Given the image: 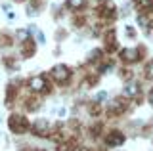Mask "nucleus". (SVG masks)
Masks as SVG:
<instances>
[{
  "label": "nucleus",
  "instance_id": "nucleus-2",
  "mask_svg": "<svg viewBox=\"0 0 153 151\" xmlns=\"http://www.w3.org/2000/svg\"><path fill=\"white\" fill-rule=\"evenodd\" d=\"M52 75H54V78L57 82H65L67 78H69V69H67L65 65H56L54 71H52Z\"/></svg>",
  "mask_w": 153,
  "mask_h": 151
},
{
  "label": "nucleus",
  "instance_id": "nucleus-7",
  "mask_svg": "<svg viewBox=\"0 0 153 151\" xmlns=\"http://www.w3.org/2000/svg\"><path fill=\"white\" fill-rule=\"evenodd\" d=\"M35 132H36V134H40V136H44L46 132H48V122L46 121H36L35 122Z\"/></svg>",
  "mask_w": 153,
  "mask_h": 151
},
{
  "label": "nucleus",
  "instance_id": "nucleus-9",
  "mask_svg": "<svg viewBox=\"0 0 153 151\" xmlns=\"http://www.w3.org/2000/svg\"><path fill=\"white\" fill-rule=\"evenodd\" d=\"M84 4V0H67V6L69 8H80Z\"/></svg>",
  "mask_w": 153,
  "mask_h": 151
},
{
  "label": "nucleus",
  "instance_id": "nucleus-11",
  "mask_svg": "<svg viewBox=\"0 0 153 151\" xmlns=\"http://www.w3.org/2000/svg\"><path fill=\"white\" fill-rule=\"evenodd\" d=\"M138 23H140L142 27H147V17L146 16H140V17H138Z\"/></svg>",
  "mask_w": 153,
  "mask_h": 151
},
{
  "label": "nucleus",
  "instance_id": "nucleus-6",
  "mask_svg": "<svg viewBox=\"0 0 153 151\" xmlns=\"http://www.w3.org/2000/svg\"><path fill=\"white\" fill-rule=\"evenodd\" d=\"M138 92H140V86H138V84H134V82H130V84H126V86H124V96H126V98L138 96Z\"/></svg>",
  "mask_w": 153,
  "mask_h": 151
},
{
  "label": "nucleus",
  "instance_id": "nucleus-13",
  "mask_svg": "<svg viewBox=\"0 0 153 151\" xmlns=\"http://www.w3.org/2000/svg\"><path fill=\"white\" fill-rule=\"evenodd\" d=\"M149 101H151V103H153V90H151V92H149Z\"/></svg>",
  "mask_w": 153,
  "mask_h": 151
},
{
  "label": "nucleus",
  "instance_id": "nucleus-4",
  "mask_svg": "<svg viewBox=\"0 0 153 151\" xmlns=\"http://www.w3.org/2000/svg\"><path fill=\"white\" fill-rule=\"evenodd\" d=\"M121 56H123V59H126V61H136L138 58H140V52H138L136 48H128V50H123Z\"/></svg>",
  "mask_w": 153,
  "mask_h": 151
},
{
  "label": "nucleus",
  "instance_id": "nucleus-12",
  "mask_svg": "<svg viewBox=\"0 0 153 151\" xmlns=\"http://www.w3.org/2000/svg\"><path fill=\"white\" fill-rule=\"evenodd\" d=\"M17 38L25 40V38H27V31H17Z\"/></svg>",
  "mask_w": 153,
  "mask_h": 151
},
{
  "label": "nucleus",
  "instance_id": "nucleus-8",
  "mask_svg": "<svg viewBox=\"0 0 153 151\" xmlns=\"http://www.w3.org/2000/svg\"><path fill=\"white\" fill-rule=\"evenodd\" d=\"M123 109H124V101L123 100H115L111 105H109V111L111 113H121Z\"/></svg>",
  "mask_w": 153,
  "mask_h": 151
},
{
  "label": "nucleus",
  "instance_id": "nucleus-1",
  "mask_svg": "<svg viewBox=\"0 0 153 151\" xmlns=\"http://www.w3.org/2000/svg\"><path fill=\"white\" fill-rule=\"evenodd\" d=\"M10 128L13 132H17V134H23V132H27V128H29V122H27L25 117H21V115H12L10 117Z\"/></svg>",
  "mask_w": 153,
  "mask_h": 151
},
{
  "label": "nucleus",
  "instance_id": "nucleus-10",
  "mask_svg": "<svg viewBox=\"0 0 153 151\" xmlns=\"http://www.w3.org/2000/svg\"><path fill=\"white\" fill-rule=\"evenodd\" d=\"M146 77H147V78H153V61L146 67Z\"/></svg>",
  "mask_w": 153,
  "mask_h": 151
},
{
  "label": "nucleus",
  "instance_id": "nucleus-3",
  "mask_svg": "<svg viewBox=\"0 0 153 151\" xmlns=\"http://www.w3.org/2000/svg\"><path fill=\"white\" fill-rule=\"evenodd\" d=\"M107 145H111V147H115V145H123L124 141V136L121 134V132H111V134L107 136Z\"/></svg>",
  "mask_w": 153,
  "mask_h": 151
},
{
  "label": "nucleus",
  "instance_id": "nucleus-5",
  "mask_svg": "<svg viewBox=\"0 0 153 151\" xmlns=\"http://www.w3.org/2000/svg\"><path fill=\"white\" fill-rule=\"evenodd\" d=\"M44 86H46L44 77H35V78H31V88H33L35 92H40Z\"/></svg>",
  "mask_w": 153,
  "mask_h": 151
}]
</instances>
